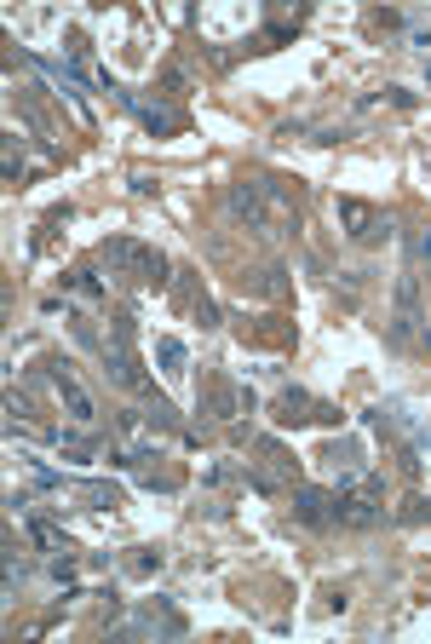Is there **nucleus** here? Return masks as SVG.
<instances>
[{
  "label": "nucleus",
  "mask_w": 431,
  "mask_h": 644,
  "mask_svg": "<svg viewBox=\"0 0 431 644\" xmlns=\"http://www.w3.org/2000/svg\"><path fill=\"white\" fill-rule=\"evenodd\" d=\"M98 259L110 265V276H121V282H138V288H161L167 276H173V265L161 259L150 242H133V236H110L104 248H98Z\"/></svg>",
  "instance_id": "nucleus-1"
},
{
  "label": "nucleus",
  "mask_w": 431,
  "mask_h": 644,
  "mask_svg": "<svg viewBox=\"0 0 431 644\" xmlns=\"http://www.w3.org/2000/svg\"><path fill=\"white\" fill-rule=\"evenodd\" d=\"M380 518H386V478H380V472H357L351 483L334 489V524L374 529Z\"/></svg>",
  "instance_id": "nucleus-2"
},
{
  "label": "nucleus",
  "mask_w": 431,
  "mask_h": 644,
  "mask_svg": "<svg viewBox=\"0 0 431 644\" xmlns=\"http://www.w3.org/2000/svg\"><path fill=\"white\" fill-rule=\"evenodd\" d=\"M248 449H253V460H248V489L253 495H282V489H294L299 483V460L288 455V443L253 437Z\"/></svg>",
  "instance_id": "nucleus-3"
},
{
  "label": "nucleus",
  "mask_w": 431,
  "mask_h": 644,
  "mask_svg": "<svg viewBox=\"0 0 431 644\" xmlns=\"http://www.w3.org/2000/svg\"><path fill=\"white\" fill-rule=\"evenodd\" d=\"M426 328V305H420V276L403 271L397 276V322H391V345H409Z\"/></svg>",
  "instance_id": "nucleus-4"
},
{
  "label": "nucleus",
  "mask_w": 431,
  "mask_h": 644,
  "mask_svg": "<svg viewBox=\"0 0 431 644\" xmlns=\"http://www.w3.org/2000/svg\"><path fill=\"white\" fill-rule=\"evenodd\" d=\"M46 374H52V386H58V403H64L69 426H98V409H92L87 386L75 380V368H69V363H46Z\"/></svg>",
  "instance_id": "nucleus-5"
},
{
  "label": "nucleus",
  "mask_w": 431,
  "mask_h": 644,
  "mask_svg": "<svg viewBox=\"0 0 431 644\" xmlns=\"http://www.w3.org/2000/svg\"><path fill=\"white\" fill-rule=\"evenodd\" d=\"M253 409V391L236 386L230 374H213L202 386V414H213V420H230V414H248Z\"/></svg>",
  "instance_id": "nucleus-6"
},
{
  "label": "nucleus",
  "mask_w": 431,
  "mask_h": 644,
  "mask_svg": "<svg viewBox=\"0 0 431 644\" xmlns=\"http://www.w3.org/2000/svg\"><path fill=\"white\" fill-rule=\"evenodd\" d=\"M230 213H236L248 230H271V196H265V179L230 184Z\"/></svg>",
  "instance_id": "nucleus-7"
},
{
  "label": "nucleus",
  "mask_w": 431,
  "mask_h": 644,
  "mask_svg": "<svg viewBox=\"0 0 431 644\" xmlns=\"http://www.w3.org/2000/svg\"><path fill=\"white\" fill-rule=\"evenodd\" d=\"M340 225H345V236H357V242H380L386 236V213L380 207H368V202H357V196H340Z\"/></svg>",
  "instance_id": "nucleus-8"
},
{
  "label": "nucleus",
  "mask_w": 431,
  "mask_h": 644,
  "mask_svg": "<svg viewBox=\"0 0 431 644\" xmlns=\"http://www.w3.org/2000/svg\"><path fill=\"white\" fill-rule=\"evenodd\" d=\"M317 409H322V397H311L305 386H288V391H276V426H317Z\"/></svg>",
  "instance_id": "nucleus-9"
},
{
  "label": "nucleus",
  "mask_w": 431,
  "mask_h": 644,
  "mask_svg": "<svg viewBox=\"0 0 431 644\" xmlns=\"http://www.w3.org/2000/svg\"><path fill=\"white\" fill-rule=\"evenodd\" d=\"M294 518L305 529H328L334 524V495L328 489H311V483H294Z\"/></svg>",
  "instance_id": "nucleus-10"
},
{
  "label": "nucleus",
  "mask_w": 431,
  "mask_h": 644,
  "mask_svg": "<svg viewBox=\"0 0 431 644\" xmlns=\"http://www.w3.org/2000/svg\"><path fill=\"white\" fill-rule=\"evenodd\" d=\"M115 98H121V104H127V110H133L138 121L150 127V133H161V138H167V133H179V127H184V121H179L173 110H161V104H144L138 92H121V87H115Z\"/></svg>",
  "instance_id": "nucleus-11"
},
{
  "label": "nucleus",
  "mask_w": 431,
  "mask_h": 644,
  "mask_svg": "<svg viewBox=\"0 0 431 644\" xmlns=\"http://www.w3.org/2000/svg\"><path fill=\"white\" fill-rule=\"evenodd\" d=\"M242 294H253V299H282V294H288V271H282V265H265V271L242 276Z\"/></svg>",
  "instance_id": "nucleus-12"
},
{
  "label": "nucleus",
  "mask_w": 431,
  "mask_h": 644,
  "mask_svg": "<svg viewBox=\"0 0 431 644\" xmlns=\"http://www.w3.org/2000/svg\"><path fill=\"white\" fill-rule=\"evenodd\" d=\"M322 466H334L340 483H351L357 472H363V449H357L351 437H345V443H328V449H322Z\"/></svg>",
  "instance_id": "nucleus-13"
},
{
  "label": "nucleus",
  "mask_w": 431,
  "mask_h": 644,
  "mask_svg": "<svg viewBox=\"0 0 431 644\" xmlns=\"http://www.w3.org/2000/svg\"><path fill=\"white\" fill-rule=\"evenodd\" d=\"M75 495H81V501H92L98 512H110V506H121V489H115V483H104V478L75 483Z\"/></svg>",
  "instance_id": "nucleus-14"
},
{
  "label": "nucleus",
  "mask_w": 431,
  "mask_h": 644,
  "mask_svg": "<svg viewBox=\"0 0 431 644\" xmlns=\"http://www.w3.org/2000/svg\"><path fill=\"white\" fill-rule=\"evenodd\" d=\"M156 363L167 368V374H184V368H190V351H184V340H156Z\"/></svg>",
  "instance_id": "nucleus-15"
},
{
  "label": "nucleus",
  "mask_w": 431,
  "mask_h": 644,
  "mask_svg": "<svg viewBox=\"0 0 431 644\" xmlns=\"http://www.w3.org/2000/svg\"><path fill=\"white\" fill-rule=\"evenodd\" d=\"M29 535H35V547H46V552H69L64 529H58V524H46V518H29Z\"/></svg>",
  "instance_id": "nucleus-16"
},
{
  "label": "nucleus",
  "mask_w": 431,
  "mask_h": 644,
  "mask_svg": "<svg viewBox=\"0 0 431 644\" xmlns=\"http://www.w3.org/2000/svg\"><path fill=\"white\" fill-rule=\"evenodd\" d=\"M69 288L81 299H104V282H98V271L92 265H81V271H69Z\"/></svg>",
  "instance_id": "nucleus-17"
},
{
  "label": "nucleus",
  "mask_w": 431,
  "mask_h": 644,
  "mask_svg": "<svg viewBox=\"0 0 431 644\" xmlns=\"http://www.w3.org/2000/svg\"><path fill=\"white\" fill-rule=\"evenodd\" d=\"M190 311H196V322H202V328H219V305H213L207 294H190Z\"/></svg>",
  "instance_id": "nucleus-18"
},
{
  "label": "nucleus",
  "mask_w": 431,
  "mask_h": 644,
  "mask_svg": "<svg viewBox=\"0 0 431 644\" xmlns=\"http://www.w3.org/2000/svg\"><path fill=\"white\" fill-rule=\"evenodd\" d=\"M397 518H403V524H426L431 501H426V495H414V501H403V512H397Z\"/></svg>",
  "instance_id": "nucleus-19"
},
{
  "label": "nucleus",
  "mask_w": 431,
  "mask_h": 644,
  "mask_svg": "<svg viewBox=\"0 0 431 644\" xmlns=\"http://www.w3.org/2000/svg\"><path fill=\"white\" fill-rule=\"evenodd\" d=\"M6 414H12V420H35V409H29V403H23L18 391H6Z\"/></svg>",
  "instance_id": "nucleus-20"
},
{
  "label": "nucleus",
  "mask_w": 431,
  "mask_h": 644,
  "mask_svg": "<svg viewBox=\"0 0 431 644\" xmlns=\"http://www.w3.org/2000/svg\"><path fill=\"white\" fill-rule=\"evenodd\" d=\"M150 570H161V552H150V547H144V552L133 558V575H150Z\"/></svg>",
  "instance_id": "nucleus-21"
},
{
  "label": "nucleus",
  "mask_w": 431,
  "mask_h": 644,
  "mask_svg": "<svg viewBox=\"0 0 431 644\" xmlns=\"http://www.w3.org/2000/svg\"><path fill=\"white\" fill-rule=\"evenodd\" d=\"M414 253H420V259H431V230L420 236V242H414Z\"/></svg>",
  "instance_id": "nucleus-22"
},
{
  "label": "nucleus",
  "mask_w": 431,
  "mask_h": 644,
  "mask_svg": "<svg viewBox=\"0 0 431 644\" xmlns=\"http://www.w3.org/2000/svg\"><path fill=\"white\" fill-rule=\"evenodd\" d=\"M426 81H431V58H426Z\"/></svg>",
  "instance_id": "nucleus-23"
}]
</instances>
